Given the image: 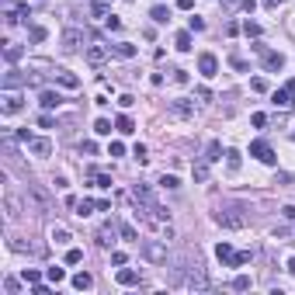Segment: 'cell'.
<instances>
[{"label": "cell", "instance_id": "2e32d148", "mask_svg": "<svg viewBox=\"0 0 295 295\" xmlns=\"http://www.w3.org/2000/svg\"><path fill=\"white\" fill-rule=\"evenodd\" d=\"M261 59H264V69H281V66H285V56H281V52H268V49H264Z\"/></svg>", "mask_w": 295, "mask_h": 295}, {"label": "cell", "instance_id": "7c38bea8", "mask_svg": "<svg viewBox=\"0 0 295 295\" xmlns=\"http://www.w3.org/2000/svg\"><path fill=\"white\" fill-rule=\"evenodd\" d=\"M28 150H31L35 157H49V153H52V139H42V136H31Z\"/></svg>", "mask_w": 295, "mask_h": 295}, {"label": "cell", "instance_id": "ac0fdd59", "mask_svg": "<svg viewBox=\"0 0 295 295\" xmlns=\"http://www.w3.org/2000/svg\"><path fill=\"white\" fill-rule=\"evenodd\" d=\"M142 253L150 257V261H157V264H160V261H167V250H163L160 243H146V247H142Z\"/></svg>", "mask_w": 295, "mask_h": 295}, {"label": "cell", "instance_id": "d4e9b609", "mask_svg": "<svg viewBox=\"0 0 295 295\" xmlns=\"http://www.w3.org/2000/svg\"><path fill=\"white\" fill-rule=\"evenodd\" d=\"M150 18H153L157 24H167V21H170V7H163V4H157V7L150 11Z\"/></svg>", "mask_w": 295, "mask_h": 295}, {"label": "cell", "instance_id": "bcb514c9", "mask_svg": "<svg viewBox=\"0 0 295 295\" xmlns=\"http://www.w3.org/2000/svg\"><path fill=\"white\" fill-rule=\"evenodd\" d=\"M122 153H125L122 142H112V146H108V157H122Z\"/></svg>", "mask_w": 295, "mask_h": 295}, {"label": "cell", "instance_id": "52a82bcc", "mask_svg": "<svg viewBox=\"0 0 295 295\" xmlns=\"http://www.w3.org/2000/svg\"><path fill=\"white\" fill-rule=\"evenodd\" d=\"M170 115H177V118H195V101H188V97L170 101Z\"/></svg>", "mask_w": 295, "mask_h": 295}, {"label": "cell", "instance_id": "3957f363", "mask_svg": "<svg viewBox=\"0 0 295 295\" xmlns=\"http://www.w3.org/2000/svg\"><path fill=\"white\" fill-rule=\"evenodd\" d=\"M28 202L35 205V212H39V215H49V212H52V205H49V195L39 188V184H28Z\"/></svg>", "mask_w": 295, "mask_h": 295}, {"label": "cell", "instance_id": "db71d44e", "mask_svg": "<svg viewBox=\"0 0 295 295\" xmlns=\"http://www.w3.org/2000/svg\"><path fill=\"white\" fill-rule=\"evenodd\" d=\"M112 264H115V268H122V264H125V253H122V250H115V253H112Z\"/></svg>", "mask_w": 295, "mask_h": 295}, {"label": "cell", "instance_id": "d590c367", "mask_svg": "<svg viewBox=\"0 0 295 295\" xmlns=\"http://www.w3.org/2000/svg\"><path fill=\"white\" fill-rule=\"evenodd\" d=\"M94 132H97V136H112V122H108V118H97V122H94Z\"/></svg>", "mask_w": 295, "mask_h": 295}, {"label": "cell", "instance_id": "f907efd6", "mask_svg": "<svg viewBox=\"0 0 295 295\" xmlns=\"http://www.w3.org/2000/svg\"><path fill=\"white\" fill-rule=\"evenodd\" d=\"M174 84H188V69H174Z\"/></svg>", "mask_w": 295, "mask_h": 295}, {"label": "cell", "instance_id": "f1b7e54d", "mask_svg": "<svg viewBox=\"0 0 295 295\" xmlns=\"http://www.w3.org/2000/svg\"><path fill=\"white\" fill-rule=\"evenodd\" d=\"M219 153H223V142H208V150H205V157H202V160L215 163V160H219Z\"/></svg>", "mask_w": 295, "mask_h": 295}, {"label": "cell", "instance_id": "ffe728a7", "mask_svg": "<svg viewBox=\"0 0 295 295\" xmlns=\"http://www.w3.org/2000/svg\"><path fill=\"white\" fill-rule=\"evenodd\" d=\"M24 80H28V77H21V73L11 66V69H7V77H4V91H14V87H21Z\"/></svg>", "mask_w": 295, "mask_h": 295}, {"label": "cell", "instance_id": "74e56055", "mask_svg": "<svg viewBox=\"0 0 295 295\" xmlns=\"http://www.w3.org/2000/svg\"><path fill=\"white\" fill-rule=\"evenodd\" d=\"M191 174H195V181H205V177H208V160L195 163V170H191Z\"/></svg>", "mask_w": 295, "mask_h": 295}, {"label": "cell", "instance_id": "4316f807", "mask_svg": "<svg viewBox=\"0 0 295 295\" xmlns=\"http://www.w3.org/2000/svg\"><path fill=\"white\" fill-rule=\"evenodd\" d=\"M73 208H77V215L84 219V215H91V212L97 208V202H91V198H84V202H80V198H77V205H73Z\"/></svg>", "mask_w": 295, "mask_h": 295}, {"label": "cell", "instance_id": "f35d334b", "mask_svg": "<svg viewBox=\"0 0 295 295\" xmlns=\"http://www.w3.org/2000/svg\"><path fill=\"white\" fill-rule=\"evenodd\" d=\"M118 229H122V240H132V243L139 240V233H136V226H129V223H122Z\"/></svg>", "mask_w": 295, "mask_h": 295}, {"label": "cell", "instance_id": "11a10c76", "mask_svg": "<svg viewBox=\"0 0 295 295\" xmlns=\"http://www.w3.org/2000/svg\"><path fill=\"white\" fill-rule=\"evenodd\" d=\"M132 157H136L139 163H146V146H136V150H132Z\"/></svg>", "mask_w": 295, "mask_h": 295}, {"label": "cell", "instance_id": "8fae6325", "mask_svg": "<svg viewBox=\"0 0 295 295\" xmlns=\"http://www.w3.org/2000/svg\"><path fill=\"white\" fill-rule=\"evenodd\" d=\"M108 52H112V45L94 42V45H87V63H91V66H101V63L108 59Z\"/></svg>", "mask_w": 295, "mask_h": 295}, {"label": "cell", "instance_id": "03108f58", "mask_svg": "<svg viewBox=\"0 0 295 295\" xmlns=\"http://www.w3.org/2000/svg\"><path fill=\"white\" fill-rule=\"evenodd\" d=\"M292 139H295V132H292Z\"/></svg>", "mask_w": 295, "mask_h": 295}, {"label": "cell", "instance_id": "4dcf8cb0", "mask_svg": "<svg viewBox=\"0 0 295 295\" xmlns=\"http://www.w3.org/2000/svg\"><path fill=\"white\" fill-rule=\"evenodd\" d=\"M69 240H73V236H69V229H63V226H56V229H52V243H59V247H66Z\"/></svg>", "mask_w": 295, "mask_h": 295}, {"label": "cell", "instance_id": "4fadbf2b", "mask_svg": "<svg viewBox=\"0 0 295 295\" xmlns=\"http://www.w3.org/2000/svg\"><path fill=\"white\" fill-rule=\"evenodd\" d=\"M21 104H24V97H21L18 91H4V115H14V112H21Z\"/></svg>", "mask_w": 295, "mask_h": 295}, {"label": "cell", "instance_id": "9f6ffc18", "mask_svg": "<svg viewBox=\"0 0 295 295\" xmlns=\"http://www.w3.org/2000/svg\"><path fill=\"white\" fill-rule=\"evenodd\" d=\"M281 215L288 219V223H295V205H285V208H281Z\"/></svg>", "mask_w": 295, "mask_h": 295}, {"label": "cell", "instance_id": "8992f818", "mask_svg": "<svg viewBox=\"0 0 295 295\" xmlns=\"http://www.w3.org/2000/svg\"><path fill=\"white\" fill-rule=\"evenodd\" d=\"M271 101H274L278 108H292V104H295V80H288L281 91H274V94H271Z\"/></svg>", "mask_w": 295, "mask_h": 295}, {"label": "cell", "instance_id": "f5cc1de1", "mask_svg": "<svg viewBox=\"0 0 295 295\" xmlns=\"http://www.w3.org/2000/svg\"><path fill=\"white\" fill-rule=\"evenodd\" d=\"M188 28H191V31H205V21H202V18H191Z\"/></svg>", "mask_w": 295, "mask_h": 295}, {"label": "cell", "instance_id": "cb8c5ba5", "mask_svg": "<svg viewBox=\"0 0 295 295\" xmlns=\"http://www.w3.org/2000/svg\"><path fill=\"white\" fill-rule=\"evenodd\" d=\"M174 45H177L181 52H191V28H188V31H177V39H174Z\"/></svg>", "mask_w": 295, "mask_h": 295}, {"label": "cell", "instance_id": "ba28073f", "mask_svg": "<svg viewBox=\"0 0 295 295\" xmlns=\"http://www.w3.org/2000/svg\"><path fill=\"white\" fill-rule=\"evenodd\" d=\"M118 233H122V229H118V226H115V223H104V226H101V229H97V233H94V240H97V243H101V247H112V243H115V236H118Z\"/></svg>", "mask_w": 295, "mask_h": 295}, {"label": "cell", "instance_id": "277c9868", "mask_svg": "<svg viewBox=\"0 0 295 295\" xmlns=\"http://www.w3.org/2000/svg\"><path fill=\"white\" fill-rule=\"evenodd\" d=\"M59 42H63V49H66V52H77V49L87 42V35H84V28H66Z\"/></svg>", "mask_w": 295, "mask_h": 295}, {"label": "cell", "instance_id": "8d00e7d4", "mask_svg": "<svg viewBox=\"0 0 295 295\" xmlns=\"http://www.w3.org/2000/svg\"><path fill=\"white\" fill-rule=\"evenodd\" d=\"M80 261H84V250L69 247V250H66V264H80Z\"/></svg>", "mask_w": 295, "mask_h": 295}, {"label": "cell", "instance_id": "94428289", "mask_svg": "<svg viewBox=\"0 0 295 295\" xmlns=\"http://www.w3.org/2000/svg\"><path fill=\"white\" fill-rule=\"evenodd\" d=\"M226 7H229V11H236V7H243V0H226Z\"/></svg>", "mask_w": 295, "mask_h": 295}, {"label": "cell", "instance_id": "680465c9", "mask_svg": "<svg viewBox=\"0 0 295 295\" xmlns=\"http://www.w3.org/2000/svg\"><path fill=\"white\" fill-rule=\"evenodd\" d=\"M177 7H181V11H191V7H195V0H177Z\"/></svg>", "mask_w": 295, "mask_h": 295}, {"label": "cell", "instance_id": "816d5d0a", "mask_svg": "<svg viewBox=\"0 0 295 295\" xmlns=\"http://www.w3.org/2000/svg\"><path fill=\"white\" fill-rule=\"evenodd\" d=\"M18 14H21V21H28L31 18V4H18Z\"/></svg>", "mask_w": 295, "mask_h": 295}, {"label": "cell", "instance_id": "c3c4849f", "mask_svg": "<svg viewBox=\"0 0 295 295\" xmlns=\"http://www.w3.org/2000/svg\"><path fill=\"white\" fill-rule=\"evenodd\" d=\"M104 24H108V28H112V31H118V28H122V21H118L115 14H108V18H104Z\"/></svg>", "mask_w": 295, "mask_h": 295}, {"label": "cell", "instance_id": "ee69618b", "mask_svg": "<svg viewBox=\"0 0 295 295\" xmlns=\"http://www.w3.org/2000/svg\"><path fill=\"white\" fill-rule=\"evenodd\" d=\"M4 288H7V295H18V288H21V281H18V278H7V281H4Z\"/></svg>", "mask_w": 295, "mask_h": 295}, {"label": "cell", "instance_id": "f546056e", "mask_svg": "<svg viewBox=\"0 0 295 295\" xmlns=\"http://www.w3.org/2000/svg\"><path fill=\"white\" fill-rule=\"evenodd\" d=\"M112 52H115V56H122V59H132V56H136V45H129V42H118Z\"/></svg>", "mask_w": 295, "mask_h": 295}, {"label": "cell", "instance_id": "6125c7cd", "mask_svg": "<svg viewBox=\"0 0 295 295\" xmlns=\"http://www.w3.org/2000/svg\"><path fill=\"white\" fill-rule=\"evenodd\" d=\"M285 0H264V7H281Z\"/></svg>", "mask_w": 295, "mask_h": 295}, {"label": "cell", "instance_id": "7a4b0ae2", "mask_svg": "<svg viewBox=\"0 0 295 295\" xmlns=\"http://www.w3.org/2000/svg\"><path fill=\"white\" fill-rule=\"evenodd\" d=\"M215 257H219L223 264H229V268H240V264H247L250 257H253V250H243V253H236V250H233V247L223 240V243L215 247Z\"/></svg>", "mask_w": 295, "mask_h": 295}, {"label": "cell", "instance_id": "5bb4252c", "mask_svg": "<svg viewBox=\"0 0 295 295\" xmlns=\"http://www.w3.org/2000/svg\"><path fill=\"white\" fill-rule=\"evenodd\" d=\"M56 84L66 87V91H77L80 87V77H77V73H69V69H56Z\"/></svg>", "mask_w": 295, "mask_h": 295}, {"label": "cell", "instance_id": "d6986e66", "mask_svg": "<svg viewBox=\"0 0 295 295\" xmlns=\"http://www.w3.org/2000/svg\"><path fill=\"white\" fill-rule=\"evenodd\" d=\"M59 101H63V97H59L56 91H42V94H39V104L45 108V112H52V108H59Z\"/></svg>", "mask_w": 295, "mask_h": 295}, {"label": "cell", "instance_id": "30bf717a", "mask_svg": "<svg viewBox=\"0 0 295 295\" xmlns=\"http://www.w3.org/2000/svg\"><path fill=\"white\" fill-rule=\"evenodd\" d=\"M132 198L139 202V208H150V205H157V198H153V191L146 188V184H132Z\"/></svg>", "mask_w": 295, "mask_h": 295}, {"label": "cell", "instance_id": "9c48e42d", "mask_svg": "<svg viewBox=\"0 0 295 295\" xmlns=\"http://www.w3.org/2000/svg\"><path fill=\"white\" fill-rule=\"evenodd\" d=\"M198 73H202V77H215V73H219V59L212 52H202L198 56Z\"/></svg>", "mask_w": 295, "mask_h": 295}, {"label": "cell", "instance_id": "e7e4bbea", "mask_svg": "<svg viewBox=\"0 0 295 295\" xmlns=\"http://www.w3.org/2000/svg\"><path fill=\"white\" fill-rule=\"evenodd\" d=\"M35 4H42V0H35Z\"/></svg>", "mask_w": 295, "mask_h": 295}, {"label": "cell", "instance_id": "9a60e30c", "mask_svg": "<svg viewBox=\"0 0 295 295\" xmlns=\"http://www.w3.org/2000/svg\"><path fill=\"white\" fill-rule=\"evenodd\" d=\"M4 208H7V219H18V215H21V198H18L14 191H7V195H4Z\"/></svg>", "mask_w": 295, "mask_h": 295}, {"label": "cell", "instance_id": "484cf974", "mask_svg": "<svg viewBox=\"0 0 295 295\" xmlns=\"http://www.w3.org/2000/svg\"><path fill=\"white\" fill-rule=\"evenodd\" d=\"M91 184H94V188H112V177L101 174V170H91Z\"/></svg>", "mask_w": 295, "mask_h": 295}, {"label": "cell", "instance_id": "b9f144b4", "mask_svg": "<svg viewBox=\"0 0 295 295\" xmlns=\"http://www.w3.org/2000/svg\"><path fill=\"white\" fill-rule=\"evenodd\" d=\"M250 125H253V129H264V125H268V115H264V112H257V115L250 118Z\"/></svg>", "mask_w": 295, "mask_h": 295}, {"label": "cell", "instance_id": "6f0895ef", "mask_svg": "<svg viewBox=\"0 0 295 295\" xmlns=\"http://www.w3.org/2000/svg\"><path fill=\"white\" fill-rule=\"evenodd\" d=\"M39 125H42V129H52L56 122H52V115H42V118H39Z\"/></svg>", "mask_w": 295, "mask_h": 295}, {"label": "cell", "instance_id": "836d02e7", "mask_svg": "<svg viewBox=\"0 0 295 295\" xmlns=\"http://www.w3.org/2000/svg\"><path fill=\"white\" fill-rule=\"evenodd\" d=\"M91 14H94V18H108V0H94V4H91Z\"/></svg>", "mask_w": 295, "mask_h": 295}, {"label": "cell", "instance_id": "ab89813d", "mask_svg": "<svg viewBox=\"0 0 295 295\" xmlns=\"http://www.w3.org/2000/svg\"><path fill=\"white\" fill-rule=\"evenodd\" d=\"M160 184H163V188H170V191H174V188H181V181H177L174 174H163V177H160Z\"/></svg>", "mask_w": 295, "mask_h": 295}, {"label": "cell", "instance_id": "5b68a950", "mask_svg": "<svg viewBox=\"0 0 295 295\" xmlns=\"http://www.w3.org/2000/svg\"><path fill=\"white\" fill-rule=\"evenodd\" d=\"M250 157H257L261 163H274V160H278V157H274V150H271L264 139H253V142H250Z\"/></svg>", "mask_w": 295, "mask_h": 295}, {"label": "cell", "instance_id": "e0dca14e", "mask_svg": "<svg viewBox=\"0 0 295 295\" xmlns=\"http://www.w3.org/2000/svg\"><path fill=\"white\" fill-rule=\"evenodd\" d=\"M115 281L118 285H139V271H132V268H118V274H115Z\"/></svg>", "mask_w": 295, "mask_h": 295}, {"label": "cell", "instance_id": "7dc6e473", "mask_svg": "<svg viewBox=\"0 0 295 295\" xmlns=\"http://www.w3.org/2000/svg\"><path fill=\"white\" fill-rule=\"evenodd\" d=\"M229 63H233V69H240V73H247V69H250V66H247V59H240V56H233Z\"/></svg>", "mask_w": 295, "mask_h": 295}, {"label": "cell", "instance_id": "d6a6232c", "mask_svg": "<svg viewBox=\"0 0 295 295\" xmlns=\"http://www.w3.org/2000/svg\"><path fill=\"white\" fill-rule=\"evenodd\" d=\"M45 278H49L52 285H59V281H66V271H63V268H45Z\"/></svg>", "mask_w": 295, "mask_h": 295}, {"label": "cell", "instance_id": "1f68e13d", "mask_svg": "<svg viewBox=\"0 0 295 295\" xmlns=\"http://www.w3.org/2000/svg\"><path fill=\"white\" fill-rule=\"evenodd\" d=\"M226 167H229V174L240 170V153H236V150H226Z\"/></svg>", "mask_w": 295, "mask_h": 295}, {"label": "cell", "instance_id": "681fc988", "mask_svg": "<svg viewBox=\"0 0 295 295\" xmlns=\"http://www.w3.org/2000/svg\"><path fill=\"white\" fill-rule=\"evenodd\" d=\"M49 292H52V288H49V285H42V281H39V285H31V295H49Z\"/></svg>", "mask_w": 295, "mask_h": 295}, {"label": "cell", "instance_id": "91938a15", "mask_svg": "<svg viewBox=\"0 0 295 295\" xmlns=\"http://www.w3.org/2000/svg\"><path fill=\"white\" fill-rule=\"evenodd\" d=\"M253 7H257V0H243V11L247 14H253Z\"/></svg>", "mask_w": 295, "mask_h": 295}, {"label": "cell", "instance_id": "83f0119b", "mask_svg": "<svg viewBox=\"0 0 295 295\" xmlns=\"http://www.w3.org/2000/svg\"><path fill=\"white\" fill-rule=\"evenodd\" d=\"M243 31H247V39H261V35H264V28L257 21H243Z\"/></svg>", "mask_w": 295, "mask_h": 295}, {"label": "cell", "instance_id": "be15d7a7", "mask_svg": "<svg viewBox=\"0 0 295 295\" xmlns=\"http://www.w3.org/2000/svg\"><path fill=\"white\" fill-rule=\"evenodd\" d=\"M288 271H292V274H295V257H288Z\"/></svg>", "mask_w": 295, "mask_h": 295}, {"label": "cell", "instance_id": "f6af8a7d", "mask_svg": "<svg viewBox=\"0 0 295 295\" xmlns=\"http://www.w3.org/2000/svg\"><path fill=\"white\" fill-rule=\"evenodd\" d=\"M250 87H253V91H261V94H264V91H268V80H264V77H253V80H250Z\"/></svg>", "mask_w": 295, "mask_h": 295}, {"label": "cell", "instance_id": "44dd1931", "mask_svg": "<svg viewBox=\"0 0 295 295\" xmlns=\"http://www.w3.org/2000/svg\"><path fill=\"white\" fill-rule=\"evenodd\" d=\"M73 288H77V292H87V288H94V274H87V271L73 274Z\"/></svg>", "mask_w": 295, "mask_h": 295}, {"label": "cell", "instance_id": "7bdbcfd3", "mask_svg": "<svg viewBox=\"0 0 295 295\" xmlns=\"http://www.w3.org/2000/svg\"><path fill=\"white\" fill-rule=\"evenodd\" d=\"M21 278H24L28 285H39V281H42V274H39V271H31V268H28V271H24Z\"/></svg>", "mask_w": 295, "mask_h": 295}, {"label": "cell", "instance_id": "603a6c76", "mask_svg": "<svg viewBox=\"0 0 295 295\" xmlns=\"http://www.w3.org/2000/svg\"><path fill=\"white\" fill-rule=\"evenodd\" d=\"M115 129H118L122 136H132V132H136V122H132L129 115H118V118H115Z\"/></svg>", "mask_w": 295, "mask_h": 295}, {"label": "cell", "instance_id": "e575fe53", "mask_svg": "<svg viewBox=\"0 0 295 295\" xmlns=\"http://www.w3.org/2000/svg\"><path fill=\"white\" fill-rule=\"evenodd\" d=\"M250 285H253V281H250V274H236V278H233V288H236V292H247Z\"/></svg>", "mask_w": 295, "mask_h": 295}, {"label": "cell", "instance_id": "60d3db41", "mask_svg": "<svg viewBox=\"0 0 295 295\" xmlns=\"http://www.w3.org/2000/svg\"><path fill=\"white\" fill-rule=\"evenodd\" d=\"M45 39H49V31L35 24V28H31V42H45Z\"/></svg>", "mask_w": 295, "mask_h": 295}, {"label": "cell", "instance_id": "7402d4cb", "mask_svg": "<svg viewBox=\"0 0 295 295\" xmlns=\"http://www.w3.org/2000/svg\"><path fill=\"white\" fill-rule=\"evenodd\" d=\"M21 52H24V49H21V45H18V42H7V45H4V59H7V63H11V66H14V63H18V59H21Z\"/></svg>", "mask_w": 295, "mask_h": 295}, {"label": "cell", "instance_id": "6da1fadb", "mask_svg": "<svg viewBox=\"0 0 295 295\" xmlns=\"http://www.w3.org/2000/svg\"><path fill=\"white\" fill-rule=\"evenodd\" d=\"M215 223L223 226V229H243V226L250 223V215H247V208L233 205V208H219V212H215Z\"/></svg>", "mask_w": 295, "mask_h": 295}]
</instances>
